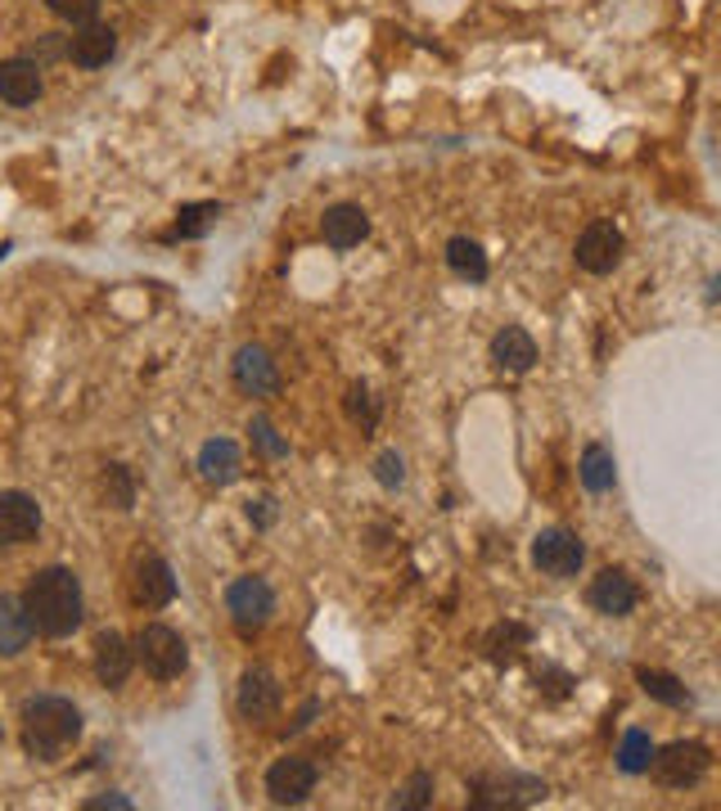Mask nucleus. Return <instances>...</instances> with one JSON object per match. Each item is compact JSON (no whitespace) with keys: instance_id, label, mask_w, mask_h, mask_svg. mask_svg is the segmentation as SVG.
Instances as JSON below:
<instances>
[{"instance_id":"obj_31","label":"nucleus","mask_w":721,"mask_h":811,"mask_svg":"<svg viewBox=\"0 0 721 811\" xmlns=\"http://www.w3.org/2000/svg\"><path fill=\"white\" fill-rule=\"evenodd\" d=\"M347 410H352V419H360L366 429H375V406H370V393H366V388H352V393H347Z\"/></svg>"},{"instance_id":"obj_14","label":"nucleus","mask_w":721,"mask_h":811,"mask_svg":"<svg viewBox=\"0 0 721 811\" xmlns=\"http://www.w3.org/2000/svg\"><path fill=\"white\" fill-rule=\"evenodd\" d=\"M131 663H136V649H127V641L117 636V631H100V636H96V676L109 689H117L127 681Z\"/></svg>"},{"instance_id":"obj_35","label":"nucleus","mask_w":721,"mask_h":811,"mask_svg":"<svg viewBox=\"0 0 721 811\" xmlns=\"http://www.w3.org/2000/svg\"><path fill=\"white\" fill-rule=\"evenodd\" d=\"M0 735H5V731H0Z\"/></svg>"},{"instance_id":"obj_33","label":"nucleus","mask_w":721,"mask_h":811,"mask_svg":"<svg viewBox=\"0 0 721 811\" xmlns=\"http://www.w3.org/2000/svg\"><path fill=\"white\" fill-rule=\"evenodd\" d=\"M249 519H257L262 528L270 523V500H257V505H249Z\"/></svg>"},{"instance_id":"obj_11","label":"nucleus","mask_w":721,"mask_h":811,"mask_svg":"<svg viewBox=\"0 0 721 811\" xmlns=\"http://www.w3.org/2000/svg\"><path fill=\"white\" fill-rule=\"evenodd\" d=\"M636 582H631L622 568H605L595 582H591V609L605 613V618H627L636 609Z\"/></svg>"},{"instance_id":"obj_26","label":"nucleus","mask_w":721,"mask_h":811,"mask_svg":"<svg viewBox=\"0 0 721 811\" xmlns=\"http://www.w3.org/2000/svg\"><path fill=\"white\" fill-rule=\"evenodd\" d=\"M50 10L64 23H73V27H86V23H96L100 0H50Z\"/></svg>"},{"instance_id":"obj_7","label":"nucleus","mask_w":721,"mask_h":811,"mask_svg":"<svg viewBox=\"0 0 721 811\" xmlns=\"http://www.w3.org/2000/svg\"><path fill=\"white\" fill-rule=\"evenodd\" d=\"M41 532V505L27 492H0V550L23 546Z\"/></svg>"},{"instance_id":"obj_16","label":"nucleus","mask_w":721,"mask_h":811,"mask_svg":"<svg viewBox=\"0 0 721 811\" xmlns=\"http://www.w3.org/2000/svg\"><path fill=\"white\" fill-rule=\"evenodd\" d=\"M366 235H370V221H366V213H360V207L339 203V207H329V213H325V244H329V249L347 253V249H356Z\"/></svg>"},{"instance_id":"obj_4","label":"nucleus","mask_w":721,"mask_h":811,"mask_svg":"<svg viewBox=\"0 0 721 811\" xmlns=\"http://www.w3.org/2000/svg\"><path fill=\"white\" fill-rule=\"evenodd\" d=\"M582 559H586L582 541H578L573 532H568V528H551V532H541V536L532 541V563H536L546 578H555V582L578 578Z\"/></svg>"},{"instance_id":"obj_1","label":"nucleus","mask_w":721,"mask_h":811,"mask_svg":"<svg viewBox=\"0 0 721 811\" xmlns=\"http://www.w3.org/2000/svg\"><path fill=\"white\" fill-rule=\"evenodd\" d=\"M23 609H27L33 631H41V636L50 641L68 636V631L81 626V582L68 568H41L23 591Z\"/></svg>"},{"instance_id":"obj_12","label":"nucleus","mask_w":721,"mask_h":811,"mask_svg":"<svg viewBox=\"0 0 721 811\" xmlns=\"http://www.w3.org/2000/svg\"><path fill=\"white\" fill-rule=\"evenodd\" d=\"M41 96V68L33 59H10V64H0V100L14 104V109H27L37 104Z\"/></svg>"},{"instance_id":"obj_23","label":"nucleus","mask_w":721,"mask_h":811,"mask_svg":"<svg viewBox=\"0 0 721 811\" xmlns=\"http://www.w3.org/2000/svg\"><path fill=\"white\" fill-rule=\"evenodd\" d=\"M636 681L645 685V695H649V699H658V704H672V708L690 704V695H685V685H681L676 676H668V672H654V668H641V672H636Z\"/></svg>"},{"instance_id":"obj_2","label":"nucleus","mask_w":721,"mask_h":811,"mask_svg":"<svg viewBox=\"0 0 721 811\" xmlns=\"http://www.w3.org/2000/svg\"><path fill=\"white\" fill-rule=\"evenodd\" d=\"M81 735V712L73 699L59 695H37L23 704V748L41 762H54L64 753V744Z\"/></svg>"},{"instance_id":"obj_29","label":"nucleus","mask_w":721,"mask_h":811,"mask_svg":"<svg viewBox=\"0 0 721 811\" xmlns=\"http://www.w3.org/2000/svg\"><path fill=\"white\" fill-rule=\"evenodd\" d=\"M249 433H253V442H257V446L266 451V456H284V451H289V446H284V442L276 438V429L266 424V419H253V424H249Z\"/></svg>"},{"instance_id":"obj_32","label":"nucleus","mask_w":721,"mask_h":811,"mask_svg":"<svg viewBox=\"0 0 721 811\" xmlns=\"http://www.w3.org/2000/svg\"><path fill=\"white\" fill-rule=\"evenodd\" d=\"M131 811V798H117V794H109V798H90L86 802V811Z\"/></svg>"},{"instance_id":"obj_13","label":"nucleus","mask_w":721,"mask_h":811,"mask_svg":"<svg viewBox=\"0 0 721 811\" xmlns=\"http://www.w3.org/2000/svg\"><path fill=\"white\" fill-rule=\"evenodd\" d=\"M276 708H280V681L270 676L266 668L244 672V681H239V712H244L249 721H262Z\"/></svg>"},{"instance_id":"obj_27","label":"nucleus","mask_w":721,"mask_h":811,"mask_svg":"<svg viewBox=\"0 0 721 811\" xmlns=\"http://www.w3.org/2000/svg\"><path fill=\"white\" fill-rule=\"evenodd\" d=\"M104 487H109V505H113V509H131L136 492H131V478H127V469H123V465H109Z\"/></svg>"},{"instance_id":"obj_24","label":"nucleus","mask_w":721,"mask_h":811,"mask_svg":"<svg viewBox=\"0 0 721 811\" xmlns=\"http://www.w3.org/2000/svg\"><path fill=\"white\" fill-rule=\"evenodd\" d=\"M649 758H654L649 735H645V731H627L622 744H618V766H622L627 775H641V771H649Z\"/></svg>"},{"instance_id":"obj_30","label":"nucleus","mask_w":721,"mask_h":811,"mask_svg":"<svg viewBox=\"0 0 721 811\" xmlns=\"http://www.w3.org/2000/svg\"><path fill=\"white\" fill-rule=\"evenodd\" d=\"M375 469H379V483H383V487H402L406 473H402V456H397V451H383Z\"/></svg>"},{"instance_id":"obj_34","label":"nucleus","mask_w":721,"mask_h":811,"mask_svg":"<svg viewBox=\"0 0 721 811\" xmlns=\"http://www.w3.org/2000/svg\"><path fill=\"white\" fill-rule=\"evenodd\" d=\"M5 253H10V244H0V262H5Z\"/></svg>"},{"instance_id":"obj_22","label":"nucleus","mask_w":721,"mask_h":811,"mask_svg":"<svg viewBox=\"0 0 721 811\" xmlns=\"http://www.w3.org/2000/svg\"><path fill=\"white\" fill-rule=\"evenodd\" d=\"M446 262H451V270H456V276H465V280H488V257H483V249L473 244V239H451L446 244Z\"/></svg>"},{"instance_id":"obj_20","label":"nucleus","mask_w":721,"mask_h":811,"mask_svg":"<svg viewBox=\"0 0 721 811\" xmlns=\"http://www.w3.org/2000/svg\"><path fill=\"white\" fill-rule=\"evenodd\" d=\"M117 50V37H113V27H100V23H86L81 33L73 37V59L81 68H104L109 59Z\"/></svg>"},{"instance_id":"obj_5","label":"nucleus","mask_w":721,"mask_h":811,"mask_svg":"<svg viewBox=\"0 0 721 811\" xmlns=\"http://www.w3.org/2000/svg\"><path fill=\"white\" fill-rule=\"evenodd\" d=\"M708 748L704 744H668L663 753H654L649 766L654 775L663 780L668 789H690V785H699V780L708 775Z\"/></svg>"},{"instance_id":"obj_6","label":"nucleus","mask_w":721,"mask_h":811,"mask_svg":"<svg viewBox=\"0 0 721 811\" xmlns=\"http://www.w3.org/2000/svg\"><path fill=\"white\" fill-rule=\"evenodd\" d=\"M226 609H230L239 631H257V626L270 622V613H276V595H270V586L262 578H239L226 591Z\"/></svg>"},{"instance_id":"obj_18","label":"nucleus","mask_w":721,"mask_h":811,"mask_svg":"<svg viewBox=\"0 0 721 811\" xmlns=\"http://www.w3.org/2000/svg\"><path fill=\"white\" fill-rule=\"evenodd\" d=\"M235 383L244 388V393H253V397H270L280 379H276V366H270V356L262 347H244L235 356Z\"/></svg>"},{"instance_id":"obj_25","label":"nucleus","mask_w":721,"mask_h":811,"mask_svg":"<svg viewBox=\"0 0 721 811\" xmlns=\"http://www.w3.org/2000/svg\"><path fill=\"white\" fill-rule=\"evenodd\" d=\"M217 213H222L217 203H190V207H180L172 239H199V235H207V226L217 221Z\"/></svg>"},{"instance_id":"obj_10","label":"nucleus","mask_w":721,"mask_h":811,"mask_svg":"<svg viewBox=\"0 0 721 811\" xmlns=\"http://www.w3.org/2000/svg\"><path fill=\"white\" fill-rule=\"evenodd\" d=\"M312 789H316V766L307 758H280L276 766L266 771V794H270V802H280V807L303 802Z\"/></svg>"},{"instance_id":"obj_21","label":"nucleus","mask_w":721,"mask_h":811,"mask_svg":"<svg viewBox=\"0 0 721 811\" xmlns=\"http://www.w3.org/2000/svg\"><path fill=\"white\" fill-rule=\"evenodd\" d=\"M578 478H582V487L586 492H609L614 487V456L605 446H586L582 451V465H578Z\"/></svg>"},{"instance_id":"obj_9","label":"nucleus","mask_w":721,"mask_h":811,"mask_svg":"<svg viewBox=\"0 0 721 811\" xmlns=\"http://www.w3.org/2000/svg\"><path fill=\"white\" fill-rule=\"evenodd\" d=\"M618 262H622V230L614 221L586 226L578 239V266L591 270V276H609Z\"/></svg>"},{"instance_id":"obj_19","label":"nucleus","mask_w":721,"mask_h":811,"mask_svg":"<svg viewBox=\"0 0 721 811\" xmlns=\"http://www.w3.org/2000/svg\"><path fill=\"white\" fill-rule=\"evenodd\" d=\"M27 641H33V622H27L23 599L14 595H0V654H23Z\"/></svg>"},{"instance_id":"obj_8","label":"nucleus","mask_w":721,"mask_h":811,"mask_svg":"<svg viewBox=\"0 0 721 811\" xmlns=\"http://www.w3.org/2000/svg\"><path fill=\"white\" fill-rule=\"evenodd\" d=\"M131 599H136L140 609H167L172 605V599H176V578H172L167 559H159V555H140L136 559Z\"/></svg>"},{"instance_id":"obj_15","label":"nucleus","mask_w":721,"mask_h":811,"mask_svg":"<svg viewBox=\"0 0 721 811\" xmlns=\"http://www.w3.org/2000/svg\"><path fill=\"white\" fill-rule=\"evenodd\" d=\"M199 469L207 483H217V487H230L239 473H244V456H239V446L230 438H213V442H203L199 451Z\"/></svg>"},{"instance_id":"obj_3","label":"nucleus","mask_w":721,"mask_h":811,"mask_svg":"<svg viewBox=\"0 0 721 811\" xmlns=\"http://www.w3.org/2000/svg\"><path fill=\"white\" fill-rule=\"evenodd\" d=\"M136 663L149 676L172 681V676H180L190 668V649H186V641H180V631H172L163 622H149V626H140V636H136Z\"/></svg>"},{"instance_id":"obj_17","label":"nucleus","mask_w":721,"mask_h":811,"mask_svg":"<svg viewBox=\"0 0 721 811\" xmlns=\"http://www.w3.org/2000/svg\"><path fill=\"white\" fill-rule=\"evenodd\" d=\"M492 360H496L501 370H509V375H528V370H532V360H536V343H532V334H528V329H519V325L501 329V334L492 339Z\"/></svg>"},{"instance_id":"obj_28","label":"nucleus","mask_w":721,"mask_h":811,"mask_svg":"<svg viewBox=\"0 0 721 811\" xmlns=\"http://www.w3.org/2000/svg\"><path fill=\"white\" fill-rule=\"evenodd\" d=\"M429 802H433V775H415L397 794V807H429Z\"/></svg>"}]
</instances>
